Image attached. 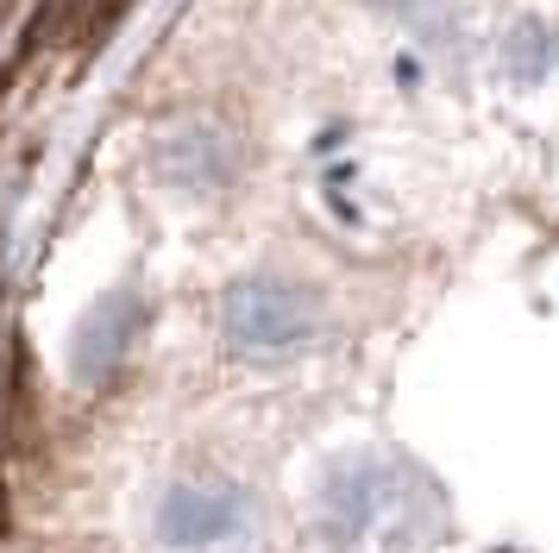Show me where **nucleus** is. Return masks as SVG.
I'll return each mask as SVG.
<instances>
[{
	"label": "nucleus",
	"instance_id": "1",
	"mask_svg": "<svg viewBox=\"0 0 559 553\" xmlns=\"http://www.w3.org/2000/svg\"><path fill=\"white\" fill-rule=\"evenodd\" d=\"M233 333L239 340H296L302 333V296L289 290V283H239V296H233Z\"/></svg>",
	"mask_w": 559,
	"mask_h": 553
},
{
	"label": "nucleus",
	"instance_id": "2",
	"mask_svg": "<svg viewBox=\"0 0 559 553\" xmlns=\"http://www.w3.org/2000/svg\"><path fill=\"white\" fill-rule=\"evenodd\" d=\"M383 7H390V0H383Z\"/></svg>",
	"mask_w": 559,
	"mask_h": 553
}]
</instances>
